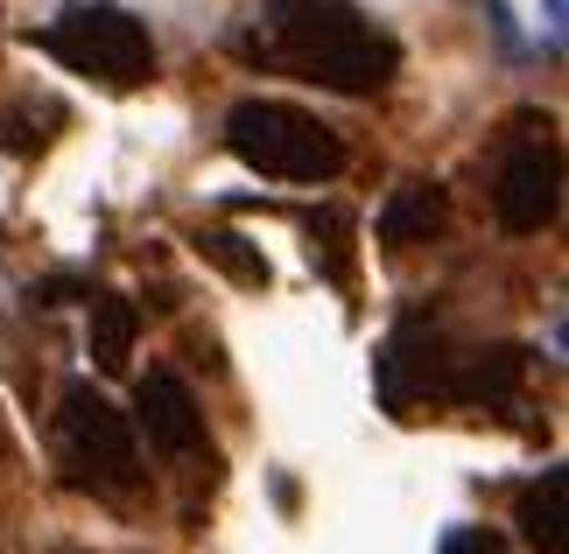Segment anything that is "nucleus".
Segmentation results:
<instances>
[{
	"mask_svg": "<svg viewBox=\"0 0 569 554\" xmlns=\"http://www.w3.org/2000/svg\"><path fill=\"white\" fill-rule=\"evenodd\" d=\"M562 14H569V0H549V36H562Z\"/></svg>",
	"mask_w": 569,
	"mask_h": 554,
	"instance_id": "obj_15",
	"label": "nucleus"
},
{
	"mask_svg": "<svg viewBox=\"0 0 569 554\" xmlns=\"http://www.w3.org/2000/svg\"><path fill=\"white\" fill-rule=\"evenodd\" d=\"M197 253H204L211 268H226L232 281H253V288H268V260H260V246H247L239 232H197Z\"/></svg>",
	"mask_w": 569,
	"mask_h": 554,
	"instance_id": "obj_13",
	"label": "nucleus"
},
{
	"mask_svg": "<svg viewBox=\"0 0 569 554\" xmlns=\"http://www.w3.org/2000/svg\"><path fill=\"white\" fill-rule=\"evenodd\" d=\"M232 50L260 71L323 84V92L345 99L387 92L393 71H401V42L373 29L352 0H260L232 29Z\"/></svg>",
	"mask_w": 569,
	"mask_h": 554,
	"instance_id": "obj_1",
	"label": "nucleus"
},
{
	"mask_svg": "<svg viewBox=\"0 0 569 554\" xmlns=\"http://www.w3.org/2000/svg\"><path fill=\"white\" fill-rule=\"evenodd\" d=\"M134 330H141V309L127 295H99L92 302V359H99V372H127Z\"/></svg>",
	"mask_w": 569,
	"mask_h": 554,
	"instance_id": "obj_11",
	"label": "nucleus"
},
{
	"mask_svg": "<svg viewBox=\"0 0 569 554\" xmlns=\"http://www.w3.org/2000/svg\"><path fill=\"white\" fill-rule=\"evenodd\" d=\"M57 120H63V105H8L0 113V148L8 154H36V148H50V134H57Z\"/></svg>",
	"mask_w": 569,
	"mask_h": 554,
	"instance_id": "obj_12",
	"label": "nucleus"
},
{
	"mask_svg": "<svg viewBox=\"0 0 569 554\" xmlns=\"http://www.w3.org/2000/svg\"><path fill=\"white\" fill-rule=\"evenodd\" d=\"M520 534L535 554H569V471L549 463L528 492H520Z\"/></svg>",
	"mask_w": 569,
	"mask_h": 554,
	"instance_id": "obj_9",
	"label": "nucleus"
},
{
	"mask_svg": "<svg viewBox=\"0 0 569 554\" xmlns=\"http://www.w3.org/2000/svg\"><path fill=\"white\" fill-rule=\"evenodd\" d=\"M134 421H141V435L156 442L162 456H190L197 442H204V407L190 401V386H183L169 365L141 372V386H134Z\"/></svg>",
	"mask_w": 569,
	"mask_h": 554,
	"instance_id": "obj_7",
	"label": "nucleus"
},
{
	"mask_svg": "<svg viewBox=\"0 0 569 554\" xmlns=\"http://www.w3.org/2000/svg\"><path fill=\"white\" fill-rule=\"evenodd\" d=\"M492 211H499V225H507V232H541V225H556V211H562V148H556V141L513 148L507 169H499Z\"/></svg>",
	"mask_w": 569,
	"mask_h": 554,
	"instance_id": "obj_5",
	"label": "nucleus"
},
{
	"mask_svg": "<svg viewBox=\"0 0 569 554\" xmlns=\"http://www.w3.org/2000/svg\"><path fill=\"white\" fill-rule=\"evenodd\" d=\"M63 435H71V450L92 463L99 477H113V484H134L141 477L134 421L106 401V393H92V386H71V393H63Z\"/></svg>",
	"mask_w": 569,
	"mask_h": 554,
	"instance_id": "obj_4",
	"label": "nucleus"
},
{
	"mask_svg": "<svg viewBox=\"0 0 569 554\" xmlns=\"http://www.w3.org/2000/svg\"><path fill=\"white\" fill-rule=\"evenodd\" d=\"M520 372H528V351L520 344H486V351H471V359H450L443 393L450 401H471V407H499V401H513Z\"/></svg>",
	"mask_w": 569,
	"mask_h": 554,
	"instance_id": "obj_8",
	"label": "nucleus"
},
{
	"mask_svg": "<svg viewBox=\"0 0 569 554\" xmlns=\"http://www.w3.org/2000/svg\"><path fill=\"white\" fill-rule=\"evenodd\" d=\"M443 554H507V541H499L492 526H457V534L443 541Z\"/></svg>",
	"mask_w": 569,
	"mask_h": 554,
	"instance_id": "obj_14",
	"label": "nucleus"
},
{
	"mask_svg": "<svg viewBox=\"0 0 569 554\" xmlns=\"http://www.w3.org/2000/svg\"><path fill=\"white\" fill-rule=\"evenodd\" d=\"M226 148L268 183H331L345 169V141L302 105L281 99H247L226 113Z\"/></svg>",
	"mask_w": 569,
	"mask_h": 554,
	"instance_id": "obj_2",
	"label": "nucleus"
},
{
	"mask_svg": "<svg viewBox=\"0 0 569 554\" xmlns=\"http://www.w3.org/2000/svg\"><path fill=\"white\" fill-rule=\"evenodd\" d=\"M443 225H450L443 183H401L387 197V211H380V239H387V246H422V239H436Z\"/></svg>",
	"mask_w": 569,
	"mask_h": 554,
	"instance_id": "obj_10",
	"label": "nucleus"
},
{
	"mask_svg": "<svg viewBox=\"0 0 569 554\" xmlns=\"http://www.w3.org/2000/svg\"><path fill=\"white\" fill-rule=\"evenodd\" d=\"M42 50L57 63H71V71L99 78V84H148L156 78V36H148L141 14L113 8V0H84V8H63L57 29L36 36Z\"/></svg>",
	"mask_w": 569,
	"mask_h": 554,
	"instance_id": "obj_3",
	"label": "nucleus"
},
{
	"mask_svg": "<svg viewBox=\"0 0 569 554\" xmlns=\"http://www.w3.org/2000/svg\"><path fill=\"white\" fill-rule=\"evenodd\" d=\"M450 380V351L436 344V330L422 316H408L380 351V401L387 414H415V401H436Z\"/></svg>",
	"mask_w": 569,
	"mask_h": 554,
	"instance_id": "obj_6",
	"label": "nucleus"
}]
</instances>
